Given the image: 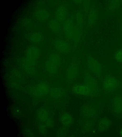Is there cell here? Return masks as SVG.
Instances as JSON below:
<instances>
[{
  "instance_id": "obj_14",
  "label": "cell",
  "mask_w": 122,
  "mask_h": 137,
  "mask_svg": "<svg viewBox=\"0 0 122 137\" xmlns=\"http://www.w3.org/2000/svg\"><path fill=\"white\" fill-rule=\"evenodd\" d=\"M60 121L63 126L67 127L70 125L72 123L73 119L70 114L67 113H64L61 116Z\"/></svg>"
},
{
  "instance_id": "obj_25",
  "label": "cell",
  "mask_w": 122,
  "mask_h": 137,
  "mask_svg": "<svg viewBox=\"0 0 122 137\" xmlns=\"http://www.w3.org/2000/svg\"><path fill=\"white\" fill-rule=\"evenodd\" d=\"M92 123L91 121H88L84 124L83 126L84 129L85 131H88L91 129Z\"/></svg>"
},
{
  "instance_id": "obj_9",
  "label": "cell",
  "mask_w": 122,
  "mask_h": 137,
  "mask_svg": "<svg viewBox=\"0 0 122 137\" xmlns=\"http://www.w3.org/2000/svg\"><path fill=\"white\" fill-rule=\"evenodd\" d=\"M54 46L59 52L63 54L68 53L70 50V46L67 42L62 39H58L55 42Z\"/></svg>"
},
{
  "instance_id": "obj_7",
  "label": "cell",
  "mask_w": 122,
  "mask_h": 137,
  "mask_svg": "<svg viewBox=\"0 0 122 137\" xmlns=\"http://www.w3.org/2000/svg\"><path fill=\"white\" fill-rule=\"evenodd\" d=\"M75 26L73 20L69 19L66 20L64 22L63 29L64 33L68 39L72 40Z\"/></svg>"
},
{
  "instance_id": "obj_2",
  "label": "cell",
  "mask_w": 122,
  "mask_h": 137,
  "mask_svg": "<svg viewBox=\"0 0 122 137\" xmlns=\"http://www.w3.org/2000/svg\"><path fill=\"white\" fill-rule=\"evenodd\" d=\"M76 57H74L69 61L67 66L66 76L67 82H73L78 76L79 72V62Z\"/></svg>"
},
{
  "instance_id": "obj_21",
  "label": "cell",
  "mask_w": 122,
  "mask_h": 137,
  "mask_svg": "<svg viewBox=\"0 0 122 137\" xmlns=\"http://www.w3.org/2000/svg\"><path fill=\"white\" fill-rule=\"evenodd\" d=\"M42 38L41 35L39 33H35L33 34L30 37L31 41L35 43L39 42L41 40Z\"/></svg>"
},
{
  "instance_id": "obj_20",
  "label": "cell",
  "mask_w": 122,
  "mask_h": 137,
  "mask_svg": "<svg viewBox=\"0 0 122 137\" xmlns=\"http://www.w3.org/2000/svg\"><path fill=\"white\" fill-rule=\"evenodd\" d=\"M81 34L80 30L78 28L75 26L73 35L72 40L75 46L79 43L80 40Z\"/></svg>"
},
{
  "instance_id": "obj_12",
  "label": "cell",
  "mask_w": 122,
  "mask_h": 137,
  "mask_svg": "<svg viewBox=\"0 0 122 137\" xmlns=\"http://www.w3.org/2000/svg\"><path fill=\"white\" fill-rule=\"evenodd\" d=\"M50 95L56 98H60L65 94V91L63 88L58 87H55L51 88L50 91Z\"/></svg>"
},
{
  "instance_id": "obj_11",
  "label": "cell",
  "mask_w": 122,
  "mask_h": 137,
  "mask_svg": "<svg viewBox=\"0 0 122 137\" xmlns=\"http://www.w3.org/2000/svg\"><path fill=\"white\" fill-rule=\"evenodd\" d=\"M96 110L95 107L90 105H86L83 107L81 113L83 116L87 118H91L96 114Z\"/></svg>"
},
{
  "instance_id": "obj_16",
  "label": "cell",
  "mask_w": 122,
  "mask_h": 137,
  "mask_svg": "<svg viewBox=\"0 0 122 137\" xmlns=\"http://www.w3.org/2000/svg\"><path fill=\"white\" fill-rule=\"evenodd\" d=\"M36 16L39 20H44L48 18L49 15L47 11L42 10L37 11L36 13Z\"/></svg>"
},
{
  "instance_id": "obj_22",
  "label": "cell",
  "mask_w": 122,
  "mask_h": 137,
  "mask_svg": "<svg viewBox=\"0 0 122 137\" xmlns=\"http://www.w3.org/2000/svg\"><path fill=\"white\" fill-rule=\"evenodd\" d=\"M120 2L118 0H112L109 3L108 8L110 11H113L116 9L119 5Z\"/></svg>"
},
{
  "instance_id": "obj_13",
  "label": "cell",
  "mask_w": 122,
  "mask_h": 137,
  "mask_svg": "<svg viewBox=\"0 0 122 137\" xmlns=\"http://www.w3.org/2000/svg\"><path fill=\"white\" fill-rule=\"evenodd\" d=\"M113 108L115 112L117 113L122 112V98L120 96H116L113 101Z\"/></svg>"
},
{
  "instance_id": "obj_5",
  "label": "cell",
  "mask_w": 122,
  "mask_h": 137,
  "mask_svg": "<svg viewBox=\"0 0 122 137\" xmlns=\"http://www.w3.org/2000/svg\"><path fill=\"white\" fill-rule=\"evenodd\" d=\"M40 51L37 48L31 47L28 49L26 53V58L24 63L26 65L31 67H34L36 59L39 57Z\"/></svg>"
},
{
  "instance_id": "obj_8",
  "label": "cell",
  "mask_w": 122,
  "mask_h": 137,
  "mask_svg": "<svg viewBox=\"0 0 122 137\" xmlns=\"http://www.w3.org/2000/svg\"><path fill=\"white\" fill-rule=\"evenodd\" d=\"M71 90L73 93L78 95L85 96L92 95L89 89L84 84H75L72 87Z\"/></svg>"
},
{
  "instance_id": "obj_4",
  "label": "cell",
  "mask_w": 122,
  "mask_h": 137,
  "mask_svg": "<svg viewBox=\"0 0 122 137\" xmlns=\"http://www.w3.org/2000/svg\"><path fill=\"white\" fill-rule=\"evenodd\" d=\"M84 83L90 90L92 95L96 94L98 91L97 83L85 66L84 67Z\"/></svg>"
},
{
  "instance_id": "obj_27",
  "label": "cell",
  "mask_w": 122,
  "mask_h": 137,
  "mask_svg": "<svg viewBox=\"0 0 122 137\" xmlns=\"http://www.w3.org/2000/svg\"><path fill=\"white\" fill-rule=\"evenodd\" d=\"M120 136L122 137V128L121 129L120 131Z\"/></svg>"
},
{
  "instance_id": "obj_19",
  "label": "cell",
  "mask_w": 122,
  "mask_h": 137,
  "mask_svg": "<svg viewBox=\"0 0 122 137\" xmlns=\"http://www.w3.org/2000/svg\"><path fill=\"white\" fill-rule=\"evenodd\" d=\"M36 92L40 93L46 94L49 90L48 86L46 83H41L39 84L36 88Z\"/></svg>"
},
{
  "instance_id": "obj_26",
  "label": "cell",
  "mask_w": 122,
  "mask_h": 137,
  "mask_svg": "<svg viewBox=\"0 0 122 137\" xmlns=\"http://www.w3.org/2000/svg\"><path fill=\"white\" fill-rule=\"evenodd\" d=\"M84 8L86 10H87L88 8L89 7V4L88 2L86 1L84 2Z\"/></svg>"
},
{
  "instance_id": "obj_23",
  "label": "cell",
  "mask_w": 122,
  "mask_h": 137,
  "mask_svg": "<svg viewBox=\"0 0 122 137\" xmlns=\"http://www.w3.org/2000/svg\"><path fill=\"white\" fill-rule=\"evenodd\" d=\"M76 20L78 24L81 25L83 22V16L82 13L79 12H78L76 15Z\"/></svg>"
},
{
  "instance_id": "obj_6",
  "label": "cell",
  "mask_w": 122,
  "mask_h": 137,
  "mask_svg": "<svg viewBox=\"0 0 122 137\" xmlns=\"http://www.w3.org/2000/svg\"><path fill=\"white\" fill-rule=\"evenodd\" d=\"M119 84L118 80L115 77L110 75L106 76L102 82V86L105 91L110 92L115 90Z\"/></svg>"
},
{
  "instance_id": "obj_24",
  "label": "cell",
  "mask_w": 122,
  "mask_h": 137,
  "mask_svg": "<svg viewBox=\"0 0 122 137\" xmlns=\"http://www.w3.org/2000/svg\"><path fill=\"white\" fill-rule=\"evenodd\" d=\"M114 58L117 62L122 63V49L118 50L116 52Z\"/></svg>"
},
{
  "instance_id": "obj_3",
  "label": "cell",
  "mask_w": 122,
  "mask_h": 137,
  "mask_svg": "<svg viewBox=\"0 0 122 137\" xmlns=\"http://www.w3.org/2000/svg\"><path fill=\"white\" fill-rule=\"evenodd\" d=\"M86 62L89 70L97 77L100 78L102 75V68L100 63L89 55L86 56Z\"/></svg>"
},
{
  "instance_id": "obj_10",
  "label": "cell",
  "mask_w": 122,
  "mask_h": 137,
  "mask_svg": "<svg viewBox=\"0 0 122 137\" xmlns=\"http://www.w3.org/2000/svg\"><path fill=\"white\" fill-rule=\"evenodd\" d=\"M67 14L66 8L64 5L59 6L56 9V15L57 20L60 23L64 22L66 20Z\"/></svg>"
},
{
  "instance_id": "obj_15",
  "label": "cell",
  "mask_w": 122,
  "mask_h": 137,
  "mask_svg": "<svg viewBox=\"0 0 122 137\" xmlns=\"http://www.w3.org/2000/svg\"><path fill=\"white\" fill-rule=\"evenodd\" d=\"M111 124V122L108 119L105 118H103L99 121L98 127L100 131H104L108 129Z\"/></svg>"
},
{
  "instance_id": "obj_1",
  "label": "cell",
  "mask_w": 122,
  "mask_h": 137,
  "mask_svg": "<svg viewBox=\"0 0 122 137\" xmlns=\"http://www.w3.org/2000/svg\"><path fill=\"white\" fill-rule=\"evenodd\" d=\"M61 62V58L59 54L56 53L51 54L46 62V71L51 75L56 74L59 69Z\"/></svg>"
},
{
  "instance_id": "obj_18",
  "label": "cell",
  "mask_w": 122,
  "mask_h": 137,
  "mask_svg": "<svg viewBox=\"0 0 122 137\" xmlns=\"http://www.w3.org/2000/svg\"><path fill=\"white\" fill-rule=\"evenodd\" d=\"M97 17V13L96 11L92 9L89 11L88 17V23L90 25L93 24L95 22Z\"/></svg>"
},
{
  "instance_id": "obj_28",
  "label": "cell",
  "mask_w": 122,
  "mask_h": 137,
  "mask_svg": "<svg viewBox=\"0 0 122 137\" xmlns=\"http://www.w3.org/2000/svg\"><path fill=\"white\" fill-rule=\"evenodd\" d=\"M121 30H122V25H121Z\"/></svg>"
},
{
  "instance_id": "obj_17",
  "label": "cell",
  "mask_w": 122,
  "mask_h": 137,
  "mask_svg": "<svg viewBox=\"0 0 122 137\" xmlns=\"http://www.w3.org/2000/svg\"><path fill=\"white\" fill-rule=\"evenodd\" d=\"M59 22L55 19L50 20L49 23V27L54 32H57L60 30V26Z\"/></svg>"
}]
</instances>
